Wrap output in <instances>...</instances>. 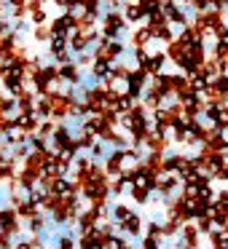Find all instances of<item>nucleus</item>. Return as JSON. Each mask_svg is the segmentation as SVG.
<instances>
[{"label": "nucleus", "mask_w": 228, "mask_h": 249, "mask_svg": "<svg viewBox=\"0 0 228 249\" xmlns=\"http://www.w3.org/2000/svg\"><path fill=\"white\" fill-rule=\"evenodd\" d=\"M6 238H8V236H6V233H3V231H0V247L6 244Z\"/></svg>", "instance_id": "obj_8"}, {"label": "nucleus", "mask_w": 228, "mask_h": 249, "mask_svg": "<svg viewBox=\"0 0 228 249\" xmlns=\"http://www.w3.org/2000/svg\"><path fill=\"white\" fill-rule=\"evenodd\" d=\"M22 220H19V214H17V209H0V231L6 233V236H19L22 233Z\"/></svg>", "instance_id": "obj_1"}, {"label": "nucleus", "mask_w": 228, "mask_h": 249, "mask_svg": "<svg viewBox=\"0 0 228 249\" xmlns=\"http://www.w3.org/2000/svg\"><path fill=\"white\" fill-rule=\"evenodd\" d=\"M140 11H142V19H145V24H148L153 17L161 14V3H156V0H145V3H140Z\"/></svg>", "instance_id": "obj_4"}, {"label": "nucleus", "mask_w": 228, "mask_h": 249, "mask_svg": "<svg viewBox=\"0 0 228 249\" xmlns=\"http://www.w3.org/2000/svg\"><path fill=\"white\" fill-rule=\"evenodd\" d=\"M51 38H54V35H51V27H35V33H33V40H35V43L49 46Z\"/></svg>", "instance_id": "obj_6"}, {"label": "nucleus", "mask_w": 228, "mask_h": 249, "mask_svg": "<svg viewBox=\"0 0 228 249\" xmlns=\"http://www.w3.org/2000/svg\"><path fill=\"white\" fill-rule=\"evenodd\" d=\"M129 193H132V198H134V204L137 206H145V204H151V190H145V188H142V185H132V190H129Z\"/></svg>", "instance_id": "obj_5"}, {"label": "nucleus", "mask_w": 228, "mask_h": 249, "mask_svg": "<svg viewBox=\"0 0 228 249\" xmlns=\"http://www.w3.org/2000/svg\"><path fill=\"white\" fill-rule=\"evenodd\" d=\"M124 19H126V24H137V27H142L145 24V19H142V11H140V3H126L124 6Z\"/></svg>", "instance_id": "obj_3"}, {"label": "nucleus", "mask_w": 228, "mask_h": 249, "mask_svg": "<svg viewBox=\"0 0 228 249\" xmlns=\"http://www.w3.org/2000/svg\"><path fill=\"white\" fill-rule=\"evenodd\" d=\"M132 212H134V209H129L126 204L113 201V204H110V220H108V222H113L115 228H121V225H124V222L132 217Z\"/></svg>", "instance_id": "obj_2"}, {"label": "nucleus", "mask_w": 228, "mask_h": 249, "mask_svg": "<svg viewBox=\"0 0 228 249\" xmlns=\"http://www.w3.org/2000/svg\"><path fill=\"white\" fill-rule=\"evenodd\" d=\"M54 249H78V241H76V236H57V241H54Z\"/></svg>", "instance_id": "obj_7"}]
</instances>
